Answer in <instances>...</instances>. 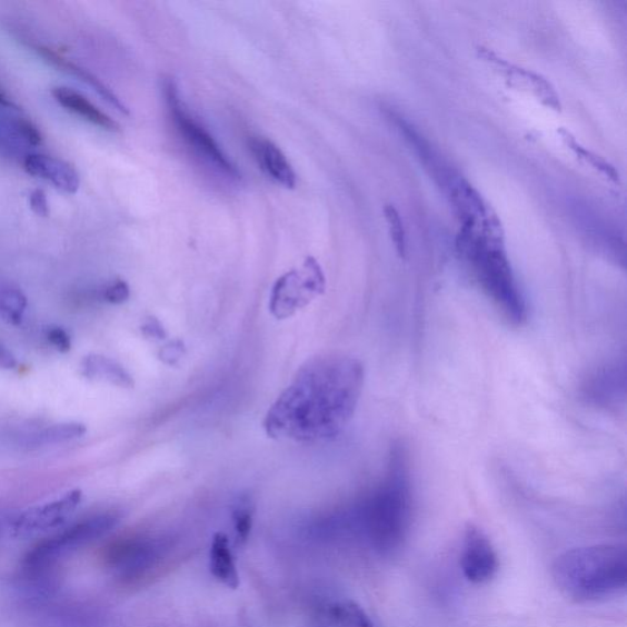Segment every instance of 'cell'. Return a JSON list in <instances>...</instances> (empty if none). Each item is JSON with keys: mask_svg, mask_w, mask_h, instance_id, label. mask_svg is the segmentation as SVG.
Wrapping results in <instances>:
<instances>
[{"mask_svg": "<svg viewBox=\"0 0 627 627\" xmlns=\"http://www.w3.org/2000/svg\"><path fill=\"white\" fill-rule=\"evenodd\" d=\"M365 380V367L354 357L308 360L269 409L265 431L272 439L300 444L336 439L351 424Z\"/></svg>", "mask_w": 627, "mask_h": 627, "instance_id": "cell-1", "label": "cell"}, {"mask_svg": "<svg viewBox=\"0 0 627 627\" xmlns=\"http://www.w3.org/2000/svg\"><path fill=\"white\" fill-rule=\"evenodd\" d=\"M414 478L407 446L394 442L381 484L356 510V518L371 547L391 556L399 550L412 524Z\"/></svg>", "mask_w": 627, "mask_h": 627, "instance_id": "cell-2", "label": "cell"}, {"mask_svg": "<svg viewBox=\"0 0 627 627\" xmlns=\"http://www.w3.org/2000/svg\"><path fill=\"white\" fill-rule=\"evenodd\" d=\"M457 250L492 307L514 327H521L527 321V303L506 252L504 233L462 227Z\"/></svg>", "mask_w": 627, "mask_h": 627, "instance_id": "cell-3", "label": "cell"}, {"mask_svg": "<svg viewBox=\"0 0 627 627\" xmlns=\"http://www.w3.org/2000/svg\"><path fill=\"white\" fill-rule=\"evenodd\" d=\"M560 593L577 603L605 600L627 585L625 546H594L561 554L551 566Z\"/></svg>", "mask_w": 627, "mask_h": 627, "instance_id": "cell-4", "label": "cell"}, {"mask_svg": "<svg viewBox=\"0 0 627 627\" xmlns=\"http://www.w3.org/2000/svg\"><path fill=\"white\" fill-rule=\"evenodd\" d=\"M120 522L117 512H101L59 530L33 547L21 564V584L28 596L52 595L59 564L72 553L110 534Z\"/></svg>", "mask_w": 627, "mask_h": 627, "instance_id": "cell-5", "label": "cell"}, {"mask_svg": "<svg viewBox=\"0 0 627 627\" xmlns=\"http://www.w3.org/2000/svg\"><path fill=\"white\" fill-rule=\"evenodd\" d=\"M168 110L180 137H183L189 147L195 150L203 161H207L217 172L233 180L242 179L237 166L228 159L227 155L216 142L210 132L190 116L183 100H180L177 83L168 78L163 83Z\"/></svg>", "mask_w": 627, "mask_h": 627, "instance_id": "cell-6", "label": "cell"}, {"mask_svg": "<svg viewBox=\"0 0 627 627\" xmlns=\"http://www.w3.org/2000/svg\"><path fill=\"white\" fill-rule=\"evenodd\" d=\"M327 281L320 263L308 257L303 267L280 277L272 288L269 309L276 319L285 320L306 308L314 299L321 296Z\"/></svg>", "mask_w": 627, "mask_h": 627, "instance_id": "cell-7", "label": "cell"}, {"mask_svg": "<svg viewBox=\"0 0 627 627\" xmlns=\"http://www.w3.org/2000/svg\"><path fill=\"white\" fill-rule=\"evenodd\" d=\"M82 501V491L71 490L62 498L34 506L10 524L11 535L19 539L39 537L62 528L74 516Z\"/></svg>", "mask_w": 627, "mask_h": 627, "instance_id": "cell-8", "label": "cell"}, {"mask_svg": "<svg viewBox=\"0 0 627 627\" xmlns=\"http://www.w3.org/2000/svg\"><path fill=\"white\" fill-rule=\"evenodd\" d=\"M157 560V543L147 538H123L104 553V563L119 581L131 584L151 570Z\"/></svg>", "mask_w": 627, "mask_h": 627, "instance_id": "cell-9", "label": "cell"}, {"mask_svg": "<svg viewBox=\"0 0 627 627\" xmlns=\"http://www.w3.org/2000/svg\"><path fill=\"white\" fill-rule=\"evenodd\" d=\"M461 568L467 580L476 585L490 581L499 569L490 539L474 524H468L465 530Z\"/></svg>", "mask_w": 627, "mask_h": 627, "instance_id": "cell-10", "label": "cell"}, {"mask_svg": "<svg viewBox=\"0 0 627 627\" xmlns=\"http://www.w3.org/2000/svg\"><path fill=\"white\" fill-rule=\"evenodd\" d=\"M477 52L486 62L496 68L511 86L528 89L543 104L556 112H561L560 96L546 78L533 70H527L508 62V60L500 58L488 50V48L478 47Z\"/></svg>", "mask_w": 627, "mask_h": 627, "instance_id": "cell-11", "label": "cell"}, {"mask_svg": "<svg viewBox=\"0 0 627 627\" xmlns=\"http://www.w3.org/2000/svg\"><path fill=\"white\" fill-rule=\"evenodd\" d=\"M23 168L29 175L46 180L68 195H76L80 188V178L76 168L56 157L29 155L23 161Z\"/></svg>", "mask_w": 627, "mask_h": 627, "instance_id": "cell-12", "label": "cell"}, {"mask_svg": "<svg viewBox=\"0 0 627 627\" xmlns=\"http://www.w3.org/2000/svg\"><path fill=\"white\" fill-rule=\"evenodd\" d=\"M250 149L261 170L276 183L287 189L296 188L297 176L292 165L289 163L286 155L275 142L265 138H252L250 139Z\"/></svg>", "mask_w": 627, "mask_h": 627, "instance_id": "cell-13", "label": "cell"}, {"mask_svg": "<svg viewBox=\"0 0 627 627\" xmlns=\"http://www.w3.org/2000/svg\"><path fill=\"white\" fill-rule=\"evenodd\" d=\"M36 51H38L46 62L68 72L70 76L77 77L82 82H86L87 86L98 93L102 100H104L108 104H111L115 110L125 116L130 115L128 107L120 101L118 96L110 88L106 87L98 77L93 76L92 72L70 62L69 59L54 52L51 48L40 46L36 48Z\"/></svg>", "mask_w": 627, "mask_h": 627, "instance_id": "cell-14", "label": "cell"}, {"mask_svg": "<svg viewBox=\"0 0 627 627\" xmlns=\"http://www.w3.org/2000/svg\"><path fill=\"white\" fill-rule=\"evenodd\" d=\"M52 94L54 100L66 108L67 111L82 117L91 125L112 132L120 130L116 120L102 112L100 108L96 107L80 92L62 87L54 88Z\"/></svg>", "mask_w": 627, "mask_h": 627, "instance_id": "cell-15", "label": "cell"}, {"mask_svg": "<svg viewBox=\"0 0 627 627\" xmlns=\"http://www.w3.org/2000/svg\"><path fill=\"white\" fill-rule=\"evenodd\" d=\"M80 372L83 378L102 381L117 388H135V379L117 360L102 355H89L81 360Z\"/></svg>", "mask_w": 627, "mask_h": 627, "instance_id": "cell-16", "label": "cell"}, {"mask_svg": "<svg viewBox=\"0 0 627 627\" xmlns=\"http://www.w3.org/2000/svg\"><path fill=\"white\" fill-rule=\"evenodd\" d=\"M626 374L625 367H608L589 380L586 396L597 405L610 406L618 404L625 397Z\"/></svg>", "mask_w": 627, "mask_h": 627, "instance_id": "cell-17", "label": "cell"}, {"mask_svg": "<svg viewBox=\"0 0 627 627\" xmlns=\"http://www.w3.org/2000/svg\"><path fill=\"white\" fill-rule=\"evenodd\" d=\"M210 571L217 581L228 588L239 587V573L235 554L227 535L219 533L212 538L210 547Z\"/></svg>", "mask_w": 627, "mask_h": 627, "instance_id": "cell-18", "label": "cell"}, {"mask_svg": "<svg viewBox=\"0 0 627 627\" xmlns=\"http://www.w3.org/2000/svg\"><path fill=\"white\" fill-rule=\"evenodd\" d=\"M316 627H374L368 614L354 600H335L324 606Z\"/></svg>", "mask_w": 627, "mask_h": 627, "instance_id": "cell-19", "label": "cell"}, {"mask_svg": "<svg viewBox=\"0 0 627 627\" xmlns=\"http://www.w3.org/2000/svg\"><path fill=\"white\" fill-rule=\"evenodd\" d=\"M87 430V427L79 421H67L31 434L27 437V445L40 448V446L66 444L82 438Z\"/></svg>", "mask_w": 627, "mask_h": 627, "instance_id": "cell-20", "label": "cell"}, {"mask_svg": "<svg viewBox=\"0 0 627 627\" xmlns=\"http://www.w3.org/2000/svg\"><path fill=\"white\" fill-rule=\"evenodd\" d=\"M28 298L21 289L0 286V319L11 327H20L28 310Z\"/></svg>", "mask_w": 627, "mask_h": 627, "instance_id": "cell-21", "label": "cell"}, {"mask_svg": "<svg viewBox=\"0 0 627 627\" xmlns=\"http://www.w3.org/2000/svg\"><path fill=\"white\" fill-rule=\"evenodd\" d=\"M558 135L565 142L566 147H568L578 157V159L596 168L597 171L608 177L610 180H613L614 183L620 182L619 173L617 170H615V167L597 153L585 149L583 145L576 140L570 131L566 129H559Z\"/></svg>", "mask_w": 627, "mask_h": 627, "instance_id": "cell-22", "label": "cell"}, {"mask_svg": "<svg viewBox=\"0 0 627 627\" xmlns=\"http://www.w3.org/2000/svg\"><path fill=\"white\" fill-rule=\"evenodd\" d=\"M233 527L236 534V546L242 547L249 539L252 528V518H255V509L249 500H240L232 512Z\"/></svg>", "mask_w": 627, "mask_h": 627, "instance_id": "cell-23", "label": "cell"}, {"mask_svg": "<svg viewBox=\"0 0 627 627\" xmlns=\"http://www.w3.org/2000/svg\"><path fill=\"white\" fill-rule=\"evenodd\" d=\"M386 222L389 225V231L391 235L392 242L397 249V252L401 257L406 256V232L404 228V222L399 211L396 210L394 205H386L384 208Z\"/></svg>", "mask_w": 627, "mask_h": 627, "instance_id": "cell-24", "label": "cell"}, {"mask_svg": "<svg viewBox=\"0 0 627 627\" xmlns=\"http://www.w3.org/2000/svg\"><path fill=\"white\" fill-rule=\"evenodd\" d=\"M44 339L60 354H68L71 349L70 335L57 325H52L44 330Z\"/></svg>", "mask_w": 627, "mask_h": 627, "instance_id": "cell-25", "label": "cell"}, {"mask_svg": "<svg viewBox=\"0 0 627 627\" xmlns=\"http://www.w3.org/2000/svg\"><path fill=\"white\" fill-rule=\"evenodd\" d=\"M102 297L107 303L116 306L123 305L130 298V287L123 280H116L106 286Z\"/></svg>", "mask_w": 627, "mask_h": 627, "instance_id": "cell-26", "label": "cell"}, {"mask_svg": "<svg viewBox=\"0 0 627 627\" xmlns=\"http://www.w3.org/2000/svg\"><path fill=\"white\" fill-rule=\"evenodd\" d=\"M14 129L17 135L28 143L32 145V147H39L42 142V135L41 131L36 127L33 123L30 122L28 119H18Z\"/></svg>", "mask_w": 627, "mask_h": 627, "instance_id": "cell-27", "label": "cell"}, {"mask_svg": "<svg viewBox=\"0 0 627 627\" xmlns=\"http://www.w3.org/2000/svg\"><path fill=\"white\" fill-rule=\"evenodd\" d=\"M187 354V347L182 340H176L166 345L160 354L159 358L166 366H176L180 359H182Z\"/></svg>", "mask_w": 627, "mask_h": 627, "instance_id": "cell-28", "label": "cell"}, {"mask_svg": "<svg viewBox=\"0 0 627 627\" xmlns=\"http://www.w3.org/2000/svg\"><path fill=\"white\" fill-rule=\"evenodd\" d=\"M30 208L40 216L48 217L50 215V203H48L46 192L42 189H34L30 195Z\"/></svg>", "mask_w": 627, "mask_h": 627, "instance_id": "cell-29", "label": "cell"}, {"mask_svg": "<svg viewBox=\"0 0 627 627\" xmlns=\"http://www.w3.org/2000/svg\"><path fill=\"white\" fill-rule=\"evenodd\" d=\"M141 332L147 339L161 341L167 339L163 325L156 318H150L142 324Z\"/></svg>", "mask_w": 627, "mask_h": 627, "instance_id": "cell-30", "label": "cell"}, {"mask_svg": "<svg viewBox=\"0 0 627 627\" xmlns=\"http://www.w3.org/2000/svg\"><path fill=\"white\" fill-rule=\"evenodd\" d=\"M18 359L13 352L2 342H0V368L6 370L16 369Z\"/></svg>", "mask_w": 627, "mask_h": 627, "instance_id": "cell-31", "label": "cell"}, {"mask_svg": "<svg viewBox=\"0 0 627 627\" xmlns=\"http://www.w3.org/2000/svg\"><path fill=\"white\" fill-rule=\"evenodd\" d=\"M0 106L7 108H16V110H18L17 106L10 101V99L8 98V96L4 93L2 89H0Z\"/></svg>", "mask_w": 627, "mask_h": 627, "instance_id": "cell-32", "label": "cell"}, {"mask_svg": "<svg viewBox=\"0 0 627 627\" xmlns=\"http://www.w3.org/2000/svg\"><path fill=\"white\" fill-rule=\"evenodd\" d=\"M9 526H10V524L7 522L6 518L0 517V539H2V537L7 533V529H9Z\"/></svg>", "mask_w": 627, "mask_h": 627, "instance_id": "cell-33", "label": "cell"}]
</instances>
